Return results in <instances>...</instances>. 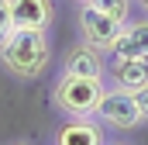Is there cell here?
<instances>
[{
	"label": "cell",
	"mask_w": 148,
	"mask_h": 145,
	"mask_svg": "<svg viewBox=\"0 0 148 145\" xmlns=\"http://www.w3.org/2000/svg\"><path fill=\"white\" fill-rule=\"evenodd\" d=\"M0 62L14 76L35 79L48 69L52 62V48H48V35L45 31H28V28H14L7 41L0 45Z\"/></svg>",
	"instance_id": "1"
},
{
	"label": "cell",
	"mask_w": 148,
	"mask_h": 145,
	"mask_svg": "<svg viewBox=\"0 0 148 145\" xmlns=\"http://www.w3.org/2000/svg\"><path fill=\"white\" fill-rule=\"evenodd\" d=\"M103 93H107V86L97 76H59V83L52 90V100L69 117H97Z\"/></svg>",
	"instance_id": "2"
},
{
	"label": "cell",
	"mask_w": 148,
	"mask_h": 145,
	"mask_svg": "<svg viewBox=\"0 0 148 145\" xmlns=\"http://www.w3.org/2000/svg\"><path fill=\"white\" fill-rule=\"evenodd\" d=\"M97 117H100L103 124H110V128H121V131H131V128L141 124V110H138L134 93L117 90V86L103 93V100H100V107H97Z\"/></svg>",
	"instance_id": "3"
},
{
	"label": "cell",
	"mask_w": 148,
	"mask_h": 145,
	"mask_svg": "<svg viewBox=\"0 0 148 145\" xmlns=\"http://www.w3.org/2000/svg\"><path fill=\"white\" fill-rule=\"evenodd\" d=\"M121 28L124 24H117L114 17H107L103 10H97L93 3H79V31H83V41L86 45L107 52L114 45V38L121 35Z\"/></svg>",
	"instance_id": "4"
},
{
	"label": "cell",
	"mask_w": 148,
	"mask_h": 145,
	"mask_svg": "<svg viewBox=\"0 0 148 145\" xmlns=\"http://www.w3.org/2000/svg\"><path fill=\"white\" fill-rule=\"evenodd\" d=\"M103 72H107L103 52L93 48V45H86V41L73 45L62 55V76H97V79H103Z\"/></svg>",
	"instance_id": "5"
},
{
	"label": "cell",
	"mask_w": 148,
	"mask_h": 145,
	"mask_svg": "<svg viewBox=\"0 0 148 145\" xmlns=\"http://www.w3.org/2000/svg\"><path fill=\"white\" fill-rule=\"evenodd\" d=\"M110 79L117 90H141L148 83V55H127V59H110Z\"/></svg>",
	"instance_id": "6"
},
{
	"label": "cell",
	"mask_w": 148,
	"mask_h": 145,
	"mask_svg": "<svg viewBox=\"0 0 148 145\" xmlns=\"http://www.w3.org/2000/svg\"><path fill=\"white\" fill-rule=\"evenodd\" d=\"M14 28L28 31H48L52 24V0H10Z\"/></svg>",
	"instance_id": "7"
},
{
	"label": "cell",
	"mask_w": 148,
	"mask_h": 145,
	"mask_svg": "<svg viewBox=\"0 0 148 145\" xmlns=\"http://www.w3.org/2000/svg\"><path fill=\"white\" fill-rule=\"evenodd\" d=\"M110 59H127V55H148V21H127L121 35L107 48Z\"/></svg>",
	"instance_id": "8"
},
{
	"label": "cell",
	"mask_w": 148,
	"mask_h": 145,
	"mask_svg": "<svg viewBox=\"0 0 148 145\" xmlns=\"http://www.w3.org/2000/svg\"><path fill=\"white\" fill-rule=\"evenodd\" d=\"M55 145H107V142H103V128L93 117H69L59 128Z\"/></svg>",
	"instance_id": "9"
},
{
	"label": "cell",
	"mask_w": 148,
	"mask_h": 145,
	"mask_svg": "<svg viewBox=\"0 0 148 145\" xmlns=\"http://www.w3.org/2000/svg\"><path fill=\"white\" fill-rule=\"evenodd\" d=\"M97 10H103L107 17H114L117 24H127L131 21V0H90Z\"/></svg>",
	"instance_id": "10"
},
{
	"label": "cell",
	"mask_w": 148,
	"mask_h": 145,
	"mask_svg": "<svg viewBox=\"0 0 148 145\" xmlns=\"http://www.w3.org/2000/svg\"><path fill=\"white\" fill-rule=\"evenodd\" d=\"M14 31V14H10V0H0V45Z\"/></svg>",
	"instance_id": "11"
},
{
	"label": "cell",
	"mask_w": 148,
	"mask_h": 145,
	"mask_svg": "<svg viewBox=\"0 0 148 145\" xmlns=\"http://www.w3.org/2000/svg\"><path fill=\"white\" fill-rule=\"evenodd\" d=\"M134 100H138V110H141V121H148V83L141 90H134Z\"/></svg>",
	"instance_id": "12"
},
{
	"label": "cell",
	"mask_w": 148,
	"mask_h": 145,
	"mask_svg": "<svg viewBox=\"0 0 148 145\" xmlns=\"http://www.w3.org/2000/svg\"><path fill=\"white\" fill-rule=\"evenodd\" d=\"M138 3H141V7H145V10H148V0H138Z\"/></svg>",
	"instance_id": "13"
},
{
	"label": "cell",
	"mask_w": 148,
	"mask_h": 145,
	"mask_svg": "<svg viewBox=\"0 0 148 145\" xmlns=\"http://www.w3.org/2000/svg\"><path fill=\"white\" fill-rule=\"evenodd\" d=\"M76 3H90V0H76Z\"/></svg>",
	"instance_id": "14"
},
{
	"label": "cell",
	"mask_w": 148,
	"mask_h": 145,
	"mask_svg": "<svg viewBox=\"0 0 148 145\" xmlns=\"http://www.w3.org/2000/svg\"><path fill=\"white\" fill-rule=\"evenodd\" d=\"M14 145H28V142H14Z\"/></svg>",
	"instance_id": "15"
}]
</instances>
